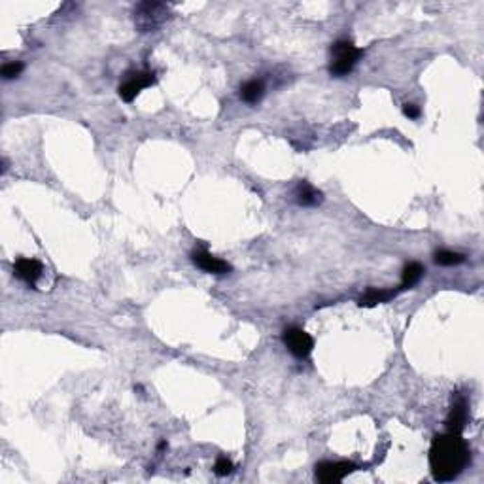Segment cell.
<instances>
[{"instance_id":"16","label":"cell","mask_w":484,"mask_h":484,"mask_svg":"<svg viewBox=\"0 0 484 484\" xmlns=\"http://www.w3.org/2000/svg\"><path fill=\"white\" fill-rule=\"evenodd\" d=\"M23 63L21 61H13V63H6L4 66H2V78L4 80H13V78H17L23 72Z\"/></svg>"},{"instance_id":"10","label":"cell","mask_w":484,"mask_h":484,"mask_svg":"<svg viewBox=\"0 0 484 484\" xmlns=\"http://www.w3.org/2000/svg\"><path fill=\"white\" fill-rule=\"evenodd\" d=\"M295 201L299 206H316L324 201V197L308 182H299V185L295 187Z\"/></svg>"},{"instance_id":"8","label":"cell","mask_w":484,"mask_h":484,"mask_svg":"<svg viewBox=\"0 0 484 484\" xmlns=\"http://www.w3.org/2000/svg\"><path fill=\"white\" fill-rule=\"evenodd\" d=\"M42 263L38 259H31V257H20L17 262L13 263V273L15 276L23 280L29 286H34L36 280L42 276Z\"/></svg>"},{"instance_id":"11","label":"cell","mask_w":484,"mask_h":484,"mask_svg":"<svg viewBox=\"0 0 484 484\" xmlns=\"http://www.w3.org/2000/svg\"><path fill=\"white\" fill-rule=\"evenodd\" d=\"M265 95V83L262 80H250L241 87V99L248 104L259 102Z\"/></svg>"},{"instance_id":"3","label":"cell","mask_w":484,"mask_h":484,"mask_svg":"<svg viewBox=\"0 0 484 484\" xmlns=\"http://www.w3.org/2000/svg\"><path fill=\"white\" fill-rule=\"evenodd\" d=\"M171 17V10L163 2H141L134 8V25L141 32L155 31Z\"/></svg>"},{"instance_id":"9","label":"cell","mask_w":484,"mask_h":484,"mask_svg":"<svg viewBox=\"0 0 484 484\" xmlns=\"http://www.w3.org/2000/svg\"><path fill=\"white\" fill-rule=\"evenodd\" d=\"M467 416H469V413H467V401H465V397L458 395L454 399L450 413L446 416V429L450 434L462 435V432L465 429V424H467Z\"/></svg>"},{"instance_id":"6","label":"cell","mask_w":484,"mask_h":484,"mask_svg":"<svg viewBox=\"0 0 484 484\" xmlns=\"http://www.w3.org/2000/svg\"><path fill=\"white\" fill-rule=\"evenodd\" d=\"M356 464L352 462H320L316 464V478L324 484L341 483L344 477L356 471Z\"/></svg>"},{"instance_id":"4","label":"cell","mask_w":484,"mask_h":484,"mask_svg":"<svg viewBox=\"0 0 484 484\" xmlns=\"http://www.w3.org/2000/svg\"><path fill=\"white\" fill-rule=\"evenodd\" d=\"M282 341L286 344V348L292 352L293 356L299 357V360H305L306 356H311V352L314 348V339L301 327H286L284 333H282Z\"/></svg>"},{"instance_id":"1","label":"cell","mask_w":484,"mask_h":484,"mask_svg":"<svg viewBox=\"0 0 484 484\" xmlns=\"http://www.w3.org/2000/svg\"><path fill=\"white\" fill-rule=\"evenodd\" d=\"M471 462L469 445L460 434L435 435L429 446V467L435 481L450 483L458 478Z\"/></svg>"},{"instance_id":"14","label":"cell","mask_w":484,"mask_h":484,"mask_svg":"<svg viewBox=\"0 0 484 484\" xmlns=\"http://www.w3.org/2000/svg\"><path fill=\"white\" fill-rule=\"evenodd\" d=\"M434 262L441 267H454V265L465 262V255L460 254V252H453V250H439V252H435Z\"/></svg>"},{"instance_id":"13","label":"cell","mask_w":484,"mask_h":484,"mask_svg":"<svg viewBox=\"0 0 484 484\" xmlns=\"http://www.w3.org/2000/svg\"><path fill=\"white\" fill-rule=\"evenodd\" d=\"M395 292L394 290H376V287H371L365 292L362 299H360V305L362 306H375L380 305V303H386V301L394 299Z\"/></svg>"},{"instance_id":"5","label":"cell","mask_w":484,"mask_h":484,"mask_svg":"<svg viewBox=\"0 0 484 484\" xmlns=\"http://www.w3.org/2000/svg\"><path fill=\"white\" fill-rule=\"evenodd\" d=\"M157 82V78L153 72L148 71H141V72H131L127 76V80L120 85V97L125 102H133L138 93L146 87H152Z\"/></svg>"},{"instance_id":"7","label":"cell","mask_w":484,"mask_h":484,"mask_svg":"<svg viewBox=\"0 0 484 484\" xmlns=\"http://www.w3.org/2000/svg\"><path fill=\"white\" fill-rule=\"evenodd\" d=\"M193 263L197 265L201 271L211 274H225L231 271V265L227 262H223L216 255L208 254L206 250H193L192 252Z\"/></svg>"},{"instance_id":"12","label":"cell","mask_w":484,"mask_h":484,"mask_svg":"<svg viewBox=\"0 0 484 484\" xmlns=\"http://www.w3.org/2000/svg\"><path fill=\"white\" fill-rule=\"evenodd\" d=\"M424 273H426V269H424V265L418 262H411L405 265V269H403V276H401V290H408V287L416 286L418 282H420V278L424 276Z\"/></svg>"},{"instance_id":"2","label":"cell","mask_w":484,"mask_h":484,"mask_svg":"<svg viewBox=\"0 0 484 484\" xmlns=\"http://www.w3.org/2000/svg\"><path fill=\"white\" fill-rule=\"evenodd\" d=\"M363 55V50L354 45L352 40H337L332 45V63H329V72L332 76L343 78L354 71L360 57Z\"/></svg>"},{"instance_id":"17","label":"cell","mask_w":484,"mask_h":484,"mask_svg":"<svg viewBox=\"0 0 484 484\" xmlns=\"http://www.w3.org/2000/svg\"><path fill=\"white\" fill-rule=\"evenodd\" d=\"M403 114L407 115L408 120H418L420 118V108L416 104H403Z\"/></svg>"},{"instance_id":"15","label":"cell","mask_w":484,"mask_h":484,"mask_svg":"<svg viewBox=\"0 0 484 484\" xmlns=\"http://www.w3.org/2000/svg\"><path fill=\"white\" fill-rule=\"evenodd\" d=\"M233 469H235V465H233V462H231L229 458H225V456H220V458L216 460V464H214V473H216L218 477L231 475Z\"/></svg>"}]
</instances>
